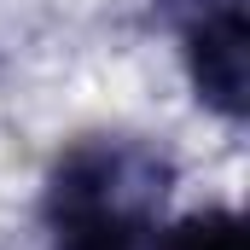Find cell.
<instances>
[{"label":"cell","mask_w":250,"mask_h":250,"mask_svg":"<svg viewBox=\"0 0 250 250\" xmlns=\"http://www.w3.org/2000/svg\"><path fill=\"white\" fill-rule=\"evenodd\" d=\"M146 250H250V227L239 209H198L175 227H151Z\"/></svg>","instance_id":"obj_3"},{"label":"cell","mask_w":250,"mask_h":250,"mask_svg":"<svg viewBox=\"0 0 250 250\" xmlns=\"http://www.w3.org/2000/svg\"><path fill=\"white\" fill-rule=\"evenodd\" d=\"M175 12H187V23L192 18H209V12H227V6H239V0H169Z\"/></svg>","instance_id":"obj_4"},{"label":"cell","mask_w":250,"mask_h":250,"mask_svg":"<svg viewBox=\"0 0 250 250\" xmlns=\"http://www.w3.org/2000/svg\"><path fill=\"white\" fill-rule=\"evenodd\" d=\"M187 70L192 87L209 111L221 117H245L250 111V29H245V6L209 12L187 23Z\"/></svg>","instance_id":"obj_2"},{"label":"cell","mask_w":250,"mask_h":250,"mask_svg":"<svg viewBox=\"0 0 250 250\" xmlns=\"http://www.w3.org/2000/svg\"><path fill=\"white\" fill-rule=\"evenodd\" d=\"M169 157L146 140H82L64 151L47 181V221H117V227H151V215L169 198Z\"/></svg>","instance_id":"obj_1"}]
</instances>
